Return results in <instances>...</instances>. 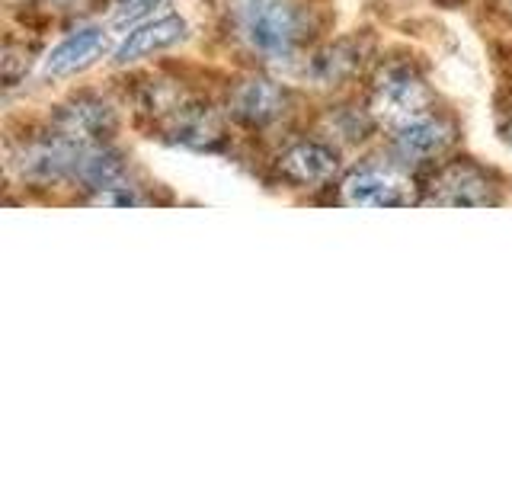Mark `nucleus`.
Segmentation results:
<instances>
[{
    "instance_id": "f257e3e1",
    "label": "nucleus",
    "mask_w": 512,
    "mask_h": 480,
    "mask_svg": "<svg viewBox=\"0 0 512 480\" xmlns=\"http://www.w3.org/2000/svg\"><path fill=\"white\" fill-rule=\"evenodd\" d=\"M234 36L253 55L288 61L311 36V16L298 0H218Z\"/></svg>"
},
{
    "instance_id": "f03ea898",
    "label": "nucleus",
    "mask_w": 512,
    "mask_h": 480,
    "mask_svg": "<svg viewBox=\"0 0 512 480\" xmlns=\"http://www.w3.org/2000/svg\"><path fill=\"white\" fill-rule=\"evenodd\" d=\"M432 112V93L426 80L407 64H394L388 68L372 90V103H368V116L381 128H404L416 119H423Z\"/></svg>"
},
{
    "instance_id": "7ed1b4c3",
    "label": "nucleus",
    "mask_w": 512,
    "mask_h": 480,
    "mask_svg": "<svg viewBox=\"0 0 512 480\" xmlns=\"http://www.w3.org/2000/svg\"><path fill=\"white\" fill-rule=\"evenodd\" d=\"M429 205H445V208H480V205H496V186L487 170H480L471 160H458V164L442 167L429 183Z\"/></svg>"
},
{
    "instance_id": "20e7f679",
    "label": "nucleus",
    "mask_w": 512,
    "mask_h": 480,
    "mask_svg": "<svg viewBox=\"0 0 512 480\" xmlns=\"http://www.w3.org/2000/svg\"><path fill=\"white\" fill-rule=\"evenodd\" d=\"M52 128L74 144H106V138L116 132V109L93 96H74L71 103L55 109Z\"/></svg>"
},
{
    "instance_id": "39448f33",
    "label": "nucleus",
    "mask_w": 512,
    "mask_h": 480,
    "mask_svg": "<svg viewBox=\"0 0 512 480\" xmlns=\"http://www.w3.org/2000/svg\"><path fill=\"white\" fill-rule=\"evenodd\" d=\"M340 199L343 205L352 208H397V205H410V186L394 170L365 167L346 176L340 186Z\"/></svg>"
},
{
    "instance_id": "423d86ee",
    "label": "nucleus",
    "mask_w": 512,
    "mask_h": 480,
    "mask_svg": "<svg viewBox=\"0 0 512 480\" xmlns=\"http://www.w3.org/2000/svg\"><path fill=\"white\" fill-rule=\"evenodd\" d=\"M276 167L285 183L304 189V186H320V183L333 180L336 167H340V157H336L333 148H327V144H320V141H298L288 151H282Z\"/></svg>"
},
{
    "instance_id": "0eeeda50",
    "label": "nucleus",
    "mask_w": 512,
    "mask_h": 480,
    "mask_svg": "<svg viewBox=\"0 0 512 480\" xmlns=\"http://www.w3.org/2000/svg\"><path fill=\"white\" fill-rule=\"evenodd\" d=\"M455 141V128L439 116H423L394 132V154L407 164H423V160L442 157Z\"/></svg>"
},
{
    "instance_id": "6e6552de",
    "label": "nucleus",
    "mask_w": 512,
    "mask_h": 480,
    "mask_svg": "<svg viewBox=\"0 0 512 480\" xmlns=\"http://www.w3.org/2000/svg\"><path fill=\"white\" fill-rule=\"evenodd\" d=\"M285 112V90L266 77L240 80L231 93V116L250 128L272 125Z\"/></svg>"
},
{
    "instance_id": "1a4fd4ad",
    "label": "nucleus",
    "mask_w": 512,
    "mask_h": 480,
    "mask_svg": "<svg viewBox=\"0 0 512 480\" xmlns=\"http://www.w3.org/2000/svg\"><path fill=\"white\" fill-rule=\"evenodd\" d=\"M186 39V20L183 16H157V20L138 23L135 29L125 32V39L119 42L112 61L116 64H132L141 58H151L154 52H167L176 42Z\"/></svg>"
},
{
    "instance_id": "9d476101",
    "label": "nucleus",
    "mask_w": 512,
    "mask_h": 480,
    "mask_svg": "<svg viewBox=\"0 0 512 480\" xmlns=\"http://www.w3.org/2000/svg\"><path fill=\"white\" fill-rule=\"evenodd\" d=\"M106 55V32L103 29H77L68 39H61L52 52L42 61L45 77H74L80 71H87L93 61H100Z\"/></svg>"
},
{
    "instance_id": "9b49d317",
    "label": "nucleus",
    "mask_w": 512,
    "mask_h": 480,
    "mask_svg": "<svg viewBox=\"0 0 512 480\" xmlns=\"http://www.w3.org/2000/svg\"><path fill=\"white\" fill-rule=\"evenodd\" d=\"M368 45L362 39H340L320 52L311 55V61L304 64V77H311L317 87H340L343 80L356 77L359 68L365 64Z\"/></svg>"
},
{
    "instance_id": "f8f14e48",
    "label": "nucleus",
    "mask_w": 512,
    "mask_h": 480,
    "mask_svg": "<svg viewBox=\"0 0 512 480\" xmlns=\"http://www.w3.org/2000/svg\"><path fill=\"white\" fill-rule=\"evenodd\" d=\"M125 157L119 151H112L109 144H84L74 167V180L84 183L87 189H112V186H125Z\"/></svg>"
},
{
    "instance_id": "ddd939ff",
    "label": "nucleus",
    "mask_w": 512,
    "mask_h": 480,
    "mask_svg": "<svg viewBox=\"0 0 512 480\" xmlns=\"http://www.w3.org/2000/svg\"><path fill=\"white\" fill-rule=\"evenodd\" d=\"M160 4H164V0H122L119 10H116V16H112V26H116V29L135 26V23H141L148 13H154V7H160Z\"/></svg>"
},
{
    "instance_id": "4468645a",
    "label": "nucleus",
    "mask_w": 512,
    "mask_h": 480,
    "mask_svg": "<svg viewBox=\"0 0 512 480\" xmlns=\"http://www.w3.org/2000/svg\"><path fill=\"white\" fill-rule=\"evenodd\" d=\"M55 4H71V0H55Z\"/></svg>"
},
{
    "instance_id": "2eb2a0df",
    "label": "nucleus",
    "mask_w": 512,
    "mask_h": 480,
    "mask_svg": "<svg viewBox=\"0 0 512 480\" xmlns=\"http://www.w3.org/2000/svg\"><path fill=\"white\" fill-rule=\"evenodd\" d=\"M509 144H512V125H509Z\"/></svg>"
},
{
    "instance_id": "dca6fc26",
    "label": "nucleus",
    "mask_w": 512,
    "mask_h": 480,
    "mask_svg": "<svg viewBox=\"0 0 512 480\" xmlns=\"http://www.w3.org/2000/svg\"><path fill=\"white\" fill-rule=\"evenodd\" d=\"M509 4H512V0H509Z\"/></svg>"
}]
</instances>
